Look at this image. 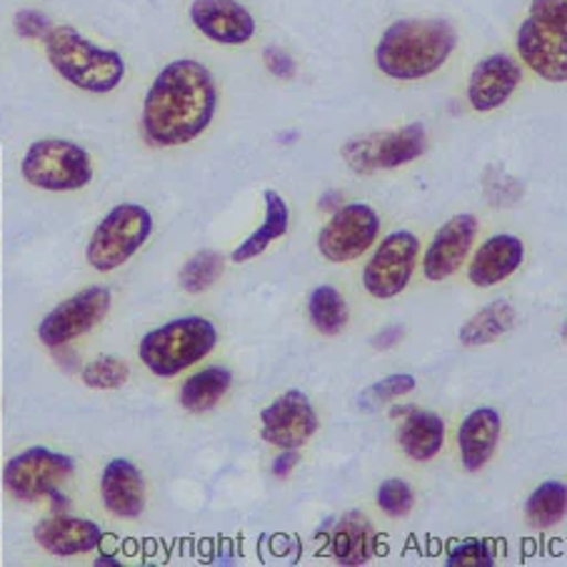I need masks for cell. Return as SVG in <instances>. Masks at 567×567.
Masks as SVG:
<instances>
[{"instance_id": "27", "label": "cell", "mask_w": 567, "mask_h": 567, "mask_svg": "<svg viewBox=\"0 0 567 567\" xmlns=\"http://www.w3.org/2000/svg\"><path fill=\"white\" fill-rule=\"evenodd\" d=\"M567 513V487L560 481H547L540 487H535L533 495L525 503L527 523L537 530H547L565 520Z\"/></svg>"}, {"instance_id": "30", "label": "cell", "mask_w": 567, "mask_h": 567, "mask_svg": "<svg viewBox=\"0 0 567 567\" xmlns=\"http://www.w3.org/2000/svg\"><path fill=\"white\" fill-rule=\"evenodd\" d=\"M415 385H417V380H415V375H410V373L388 375V378L378 380V383H373V385L363 390V395H360V408L378 410L380 405L393 403V400L413 393Z\"/></svg>"}, {"instance_id": "35", "label": "cell", "mask_w": 567, "mask_h": 567, "mask_svg": "<svg viewBox=\"0 0 567 567\" xmlns=\"http://www.w3.org/2000/svg\"><path fill=\"white\" fill-rule=\"evenodd\" d=\"M298 450H280V455L272 461V475L280 477V481H286V477L296 471L298 467Z\"/></svg>"}, {"instance_id": "3", "label": "cell", "mask_w": 567, "mask_h": 567, "mask_svg": "<svg viewBox=\"0 0 567 567\" xmlns=\"http://www.w3.org/2000/svg\"><path fill=\"white\" fill-rule=\"evenodd\" d=\"M43 45L53 71L78 91L105 95L121 87L125 58L113 48H101L71 25H53Z\"/></svg>"}, {"instance_id": "25", "label": "cell", "mask_w": 567, "mask_h": 567, "mask_svg": "<svg viewBox=\"0 0 567 567\" xmlns=\"http://www.w3.org/2000/svg\"><path fill=\"white\" fill-rule=\"evenodd\" d=\"M517 312L507 300H493L491 306L477 310L461 328V343L465 348H483L501 340L515 328Z\"/></svg>"}, {"instance_id": "34", "label": "cell", "mask_w": 567, "mask_h": 567, "mask_svg": "<svg viewBox=\"0 0 567 567\" xmlns=\"http://www.w3.org/2000/svg\"><path fill=\"white\" fill-rule=\"evenodd\" d=\"M262 63H266L268 71L280 78V81H290V78H296L298 73V65L292 61V55L278 45H268L266 51H262Z\"/></svg>"}, {"instance_id": "6", "label": "cell", "mask_w": 567, "mask_h": 567, "mask_svg": "<svg viewBox=\"0 0 567 567\" xmlns=\"http://www.w3.org/2000/svg\"><path fill=\"white\" fill-rule=\"evenodd\" d=\"M153 233V215L141 203H118L95 225L85 248V260L97 272H113L125 266Z\"/></svg>"}, {"instance_id": "15", "label": "cell", "mask_w": 567, "mask_h": 567, "mask_svg": "<svg viewBox=\"0 0 567 567\" xmlns=\"http://www.w3.org/2000/svg\"><path fill=\"white\" fill-rule=\"evenodd\" d=\"M190 21L208 41L243 45L256 35V18L238 0H193Z\"/></svg>"}, {"instance_id": "18", "label": "cell", "mask_w": 567, "mask_h": 567, "mask_svg": "<svg viewBox=\"0 0 567 567\" xmlns=\"http://www.w3.org/2000/svg\"><path fill=\"white\" fill-rule=\"evenodd\" d=\"M33 535L38 545L55 557L93 553L103 540L101 525L93 520H85V517H73V515L45 517V520L35 525Z\"/></svg>"}, {"instance_id": "20", "label": "cell", "mask_w": 567, "mask_h": 567, "mask_svg": "<svg viewBox=\"0 0 567 567\" xmlns=\"http://www.w3.org/2000/svg\"><path fill=\"white\" fill-rule=\"evenodd\" d=\"M503 433L501 413L493 408H475L467 413L457 430V447H461V461L467 473L483 471L491 461L497 440Z\"/></svg>"}, {"instance_id": "31", "label": "cell", "mask_w": 567, "mask_h": 567, "mask_svg": "<svg viewBox=\"0 0 567 567\" xmlns=\"http://www.w3.org/2000/svg\"><path fill=\"white\" fill-rule=\"evenodd\" d=\"M415 505L413 487L400 477H390V481L380 483L378 487V507L390 517H405L410 515Z\"/></svg>"}, {"instance_id": "9", "label": "cell", "mask_w": 567, "mask_h": 567, "mask_svg": "<svg viewBox=\"0 0 567 567\" xmlns=\"http://www.w3.org/2000/svg\"><path fill=\"white\" fill-rule=\"evenodd\" d=\"M427 148L425 125L410 123L400 131L370 133L343 145V158L350 171L360 175L375 171H395L400 165L417 161Z\"/></svg>"}, {"instance_id": "12", "label": "cell", "mask_w": 567, "mask_h": 567, "mask_svg": "<svg viewBox=\"0 0 567 567\" xmlns=\"http://www.w3.org/2000/svg\"><path fill=\"white\" fill-rule=\"evenodd\" d=\"M111 290L105 286H91L81 292H75L48 312L38 326V338L48 348H61L71 340L91 332L97 322L105 320L111 310Z\"/></svg>"}, {"instance_id": "11", "label": "cell", "mask_w": 567, "mask_h": 567, "mask_svg": "<svg viewBox=\"0 0 567 567\" xmlns=\"http://www.w3.org/2000/svg\"><path fill=\"white\" fill-rule=\"evenodd\" d=\"M420 240L415 233L395 230L380 240L363 270V286L378 300H390L408 288L417 266Z\"/></svg>"}, {"instance_id": "13", "label": "cell", "mask_w": 567, "mask_h": 567, "mask_svg": "<svg viewBox=\"0 0 567 567\" xmlns=\"http://www.w3.org/2000/svg\"><path fill=\"white\" fill-rule=\"evenodd\" d=\"M320 420L316 408L300 390L278 395L260 413V435L268 445L280 450H300L318 433Z\"/></svg>"}, {"instance_id": "14", "label": "cell", "mask_w": 567, "mask_h": 567, "mask_svg": "<svg viewBox=\"0 0 567 567\" xmlns=\"http://www.w3.org/2000/svg\"><path fill=\"white\" fill-rule=\"evenodd\" d=\"M477 218L473 213H461L450 218L443 228L435 233L423 256V272L430 282H440L453 276L461 268V262L467 258L477 238Z\"/></svg>"}, {"instance_id": "33", "label": "cell", "mask_w": 567, "mask_h": 567, "mask_svg": "<svg viewBox=\"0 0 567 567\" xmlns=\"http://www.w3.org/2000/svg\"><path fill=\"white\" fill-rule=\"evenodd\" d=\"M51 18L33 8H23L13 16V31L25 38V41H45V35L51 33Z\"/></svg>"}, {"instance_id": "17", "label": "cell", "mask_w": 567, "mask_h": 567, "mask_svg": "<svg viewBox=\"0 0 567 567\" xmlns=\"http://www.w3.org/2000/svg\"><path fill=\"white\" fill-rule=\"evenodd\" d=\"M101 497L105 511L121 520L141 517L145 513V481L138 465L113 457L101 473Z\"/></svg>"}, {"instance_id": "22", "label": "cell", "mask_w": 567, "mask_h": 567, "mask_svg": "<svg viewBox=\"0 0 567 567\" xmlns=\"http://www.w3.org/2000/svg\"><path fill=\"white\" fill-rule=\"evenodd\" d=\"M375 530L365 515L348 513L330 530V550L340 565H365L375 555Z\"/></svg>"}, {"instance_id": "36", "label": "cell", "mask_w": 567, "mask_h": 567, "mask_svg": "<svg viewBox=\"0 0 567 567\" xmlns=\"http://www.w3.org/2000/svg\"><path fill=\"white\" fill-rule=\"evenodd\" d=\"M403 336H405V330L400 328V326H388V328L380 330L378 336L373 338V348H378V350L395 348L400 340H403Z\"/></svg>"}, {"instance_id": "10", "label": "cell", "mask_w": 567, "mask_h": 567, "mask_svg": "<svg viewBox=\"0 0 567 567\" xmlns=\"http://www.w3.org/2000/svg\"><path fill=\"white\" fill-rule=\"evenodd\" d=\"M380 233V215L368 203H348L332 213L318 236L320 256L330 262L358 260L373 248Z\"/></svg>"}, {"instance_id": "38", "label": "cell", "mask_w": 567, "mask_h": 567, "mask_svg": "<svg viewBox=\"0 0 567 567\" xmlns=\"http://www.w3.org/2000/svg\"><path fill=\"white\" fill-rule=\"evenodd\" d=\"M413 408H415V405H410V408H393V413H390V415H393V417H405Z\"/></svg>"}, {"instance_id": "7", "label": "cell", "mask_w": 567, "mask_h": 567, "mask_svg": "<svg viewBox=\"0 0 567 567\" xmlns=\"http://www.w3.org/2000/svg\"><path fill=\"white\" fill-rule=\"evenodd\" d=\"M28 185L48 193L83 190L93 181V158L81 143L65 138H41L28 145L21 161Z\"/></svg>"}, {"instance_id": "37", "label": "cell", "mask_w": 567, "mask_h": 567, "mask_svg": "<svg viewBox=\"0 0 567 567\" xmlns=\"http://www.w3.org/2000/svg\"><path fill=\"white\" fill-rule=\"evenodd\" d=\"M340 193H328V195H322V200H320V210H332L336 213L338 208H340Z\"/></svg>"}, {"instance_id": "29", "label": "cell", "mask_w": 567, "mask_h": 567, "mask_svg": "<svg viewBox=\"0 0 567 567\" xmlns=\"http://www.w3.org/2000/svg\"><path fill=\"white\" fill-rule=\"evenodd\" d=\"M81 378L93 390H115L128 383L131 368L118 355H97L83 368Z\"/></svg>"}, {"instance_id": "16", "label": "cell", "mask_w": 567, "mask_h": 567, "mask_svg": "<svg viewBox=\"0 0 567 567\" xmlns=\"http://www.w3.org/2000/svg\"><path fill=\"white\" fill-rule=\"evenodd\" d=\"M523 81V68L507 53L483 58L467 81V101L477 113H491L507 103Z\"/></svg>"}, {"instance_id": "24", "label": "cell", "mask_w": 567, "mask_h": 567, "mask_svg": "<svg viewBox=\"0 0 567 567\" xmlns=\"http://www.w3.org/2000/svg\"><path fill=\"white\" fill-rule=\"evenodd\" d=\"M233 385V373L223 365H208L203 368L200 373L190 375L181 388V405L188 410V413H208L220 400L228 395Z\"/></svg>"}, {"instance_id": "19", "label": "cell", "mask_w": 567, "mask_h": 567, "mask_svg": "<svg viewBox=\"0 0 567 567\" xmlns=\"http://www.w3.org/2000/svg\"><path fill=\"white\" fill-rule=\"evenodd\" d=\"M525 246L523 240L513 233H501V236L487 238L473 256L467 278L477 288H493L523 266Z\"/></svg>"}, {"instance_id": "21", "label": "cell", "mask_w": 567, "mask_h": 567, "mask_svg": "<svg viewBox=\"0 0 567 567\" xmlns=\"http://www.w3.org/2000/svg\"><path fill=\"white\" fill-rule=\"evenodd\" d=\"M398 443L403 453L415 463H427L443 450L445 445V420L430 410L413 408L403 417L400 425Z\"/></svg>"}, {"instance_id": "8", "label": "cell", "mask_w": 567, "mask_h": 567, "mask_svg": "<svg viewBox=\"0 0 567 567\" xmlns=\"http://www.w3.org/2000/svg\"><path fill=\"white\" fill-rule=\"evenodd\" d=\"M75 473V461L71 455L55 453L48 447H28L11 457L3 471V485L16 501L33 503L41 497L63 501L61 485Z\"/></svg>"}, {"instance_id": "4", "label": "cell", "mask_w": 567, "mask_h": 567, "mask_svg": "<svg viewBox=\"0 0 567 567\" xmlns=\"http://www.w3.org/2000/svg\"><path fill=\"white\" fill-rule=\"evenodd\" d=\"M215 343H218V328L208 318L185 316L145 332L138 358L153 375L175 378L210 355Z\"/></svg>"}, {"instance_id": "28", "label": "cell", "mask_w": 567, "mask_h": 567, "mask_svg": "<svg viewBox=\"0 0 567 567\" xmlns=\"http://www.w3.org/2000/svg\"><path fill=\"white\" fill-rule=\"evenodd\" d=\"M225 258L215 250H200L185 262L181 270V288L190 296H200V292L210 290L215 280L223 276Z\"/></svg>"}, {"instance_id": "2", "label": "cell", "mask_w": 567, "mask_h": 567, "mask_svg": "<svg viewBox=\"0 0 567 567\" xmlns=\"http://www.w3.org/2000/svg\"><path fill=\"white\" fill-rule=\"evenodd\" d=\"M457 45L455 28L440 18H403L380 35L375 65L393 81H420L447 63Z\"/></svg>"}, {"instance_id": "32", "label": "cell", "mask_w": 567, "mask_h": 567, "mask_svg": "<svg viewBox=\"0 0 567 567\" xmlns=\"http://www.w3.org/2000/svg\"><path fill=\"white\" fill-rule=\"evenodd\" d=\"M447 567H491L495 565V555L485 540H465L457 543L445 557Z\"/></svg>"}, {"instance_id": "26", "label": "cell", "mask_w": 567, "mask_h": 567, "mask_svg": "<svg viewBox=\"0 0 567 567\" xmlns=\"http://www.w3.org/2000/svg\"><path fill=\"white\" fill-rule=\"evenodd\" d=\"M308 316L320 336H340L350 318L343 292L332 286H318L308 298Z\"/></svg>"}, {"instance_id": "1", "label": "cell", "mask_w": 567, "mask_h": 567, "mask_svg": "<svg viewBox=\"0 0 567 567\" xmlns=\"http://www.w3.org/2000/svg\"><path fill=\"white\" fill-rule=\"evenodd\" d=\"M218 111V85L208 65L178 58L161 68L143 101L141 131L155 148L193 143L210 128Z\"/></svg>"}, {"instance_id": "23", "label": "cell", "mask_w": 567, "mask_h": 567, "mask_svg": "<svg viewBox=\"0 0 567 567\" xmlns=\"http://www.w3.org/2000/svg\"><path fill=\"white\" fill-rule=\"evenodd\" d=\"M262 203H266V218H262L260 228L252 230L250 236L240 243V246L230 252L233 262H248L252 258L262 256L270 248V243L280 240L290 228V208L286 198L278 190L268 188L262 193Z\"/></svg>"}, {"instance_id": "5", "label": "cell", "mask_w": 567, "mask_h": 567, "mask_svg": "<svg viewBox=\"0 0 567 567\" xmlns=\"http://www.w3.org/2000/svg\"><path fill=\"white\" fill-rule=\"evenodd\" d=\"M517 53L543 81H567V0H533L517 31Z\"/></svg>"}]
</instances>
